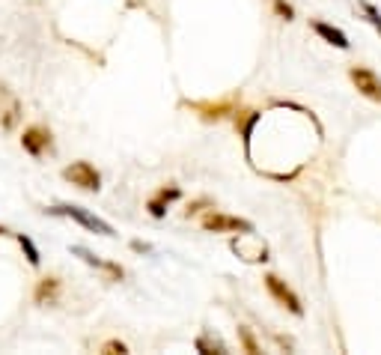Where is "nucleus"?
I'll list each match as a JSON object with an SVG mask.
<instances>
[{
  "instance_id": "obj_1",
  "label": "nucleus",
  "mask_w": 381,
  "mask_h": 355,
  "mask_svg": "<svg viewBox=\"0 0 381 355\" xmlns=\"http://www.w3.org/2000/svg\"><path fill=\"white\" fill-rule=\"evenodd\" d=\"M48 215H60V218H72L75 224H81V227H86V230H93V233H98V236H117V230L105 221V218H98L96 212H90V209H84V206H75V203H57V206H51V209H45Z\"/></svg>"
},
{
  "instance_id": "obj_2",
  "label": "nucleus",
  "mask_w": 381,
  "mask_h": 355,
  "mask_svg": "<svg viewBox=\"0 0 381 355\" xmlns=\"http://www.w3.org/2000/svg\"><path fill=\"white\" fill-rule=\"evenodd\" d=\"M200 224L206 233H253V221L238 218V215H224V212L202 215Z\"/></svg>"
},
{
  "instance_id": "obj_3",
  "label": "nucleus",
  "mask_w": 381,
  "mask_h": 355,
  "mask_svg": "<svg viewBox=\"0 0 381 355\" xmlns=\"http://www.w3.org/2000/svg\"><path fill=\"white\" fill-rule=\"evenodd\" d=\"M63 180L81 188V192H98L101 188V173L90 161H72L69 168H63Z\"/></svg>"
},
{
  "instance_id": "obj_4",
  "label": "nucleus",
  "mask_w": 381,
  "mask_h": 355,
  "mask_svg": "<svg viewBox=\"0 0 381 355\" xmlns=\"http://www.w3.org/2000/svg\"><path fill=\"white\" fill-rule=\"evenodd\" d=\"M265 289H269V296L280 304V308H286L289 313H295V316H304V304L295 296V289H292L286 281H280L277 275H265Z\"/></svg>"
},
{
  "instance_id": "obj_5",
  "label": "nucleus",
  "mask_w": 381,
  "mask_h": 355,
  "mask_svg": "<svg viewBox=\"0 0 381 355\" xmlns=\"http://www.w3.org/2000/svg\"><path fill=\"white\" fill-rule=\"evenodd\" d=\"M51 144H54V135H51V129L42 123H33L21 132V147H24V152H30L33 158H42L51 149Z\"/></svg>"
},
{
  "instance_id": "obj_6",
  "label": "nucleus",
  "mask_w": 381,
  "mask_h": 355,
  "mask_svg": "<svg viewBox=\"0 0 381 355\" xmlns=\"http://www.w3.org/2000/svg\"><path fill=\"white\" fill-rule=\"evenodd\" d=\"M349 78H351V84H354V90H358L363 99H370V101H375V105H381V78H378L373 69L351 66V69H349Z\"/></svg>"
},
{
  "instance_id": "obj_7",
  "label": "nucleus",
  "mask_w": 381,
  "mask_h": 355,
  "mask_svg": "<svg viewBox=\"0 0 381 355\" xmlns=\"http://www.w3.org/2000/svg\"><path fill=\"white\" fill-rule=\"evenodd\" d=\"M179 197H182L179 185H164V188H158V192L146 200V209H149L152 218H164V215H167V206H170V203H176Z\"/></svg>"
},
{
  "instance_id": "obj_8",
  "label": "nucleus",
  "mask_w": 381,
  "mask_h": 355,
  "mask_svg": "<svg viewBox=\"0 0 381 355\" xmlns=\"http://www.w3.org/2000/svg\"><path fill=\"white\" fill-rule=\"evenodd\" d=\"M72 254H75V257H81L84 263L96 266V269H101V272H105V275L110 278V281H122V278H125V269H122L120 263H108V260H98V257H96V254H93L90 248H84V245H72Z\"/></svg>"
},
{
  "instance_id": "obj_9",
  "label": "nucleus",
  "mask_w": 381,
  "mask_h": 355,
  "mask_svg": "<svg viewBox=\"0 0 381 355\" xmlns=\"http://www.w3.org/2000/svg\"><path fill=\"white\" fill-rule=\"evenodd\" d=\"M313 30H316V36H322L328 45H334V48H340V51H349V48H351L349 36L342 33L340 27H334V24H328V21H313Z\"/></svg>"
},
{
  "instance_id": "obj_10",
  "label": "nucleus",
  "mask_w": 381,
  "mask_h": 355,
  "mask_svg": "<svg viewBox=\"0 0 381 355\" xmlns=\"http://www.w3.org/2000/svg\"><path fill=\"white\" fill-rule=\"evenodd\" d=\"M57 296H60V278L57 275H48V278H42V281L36 284V293H33L36 304H54Z\"/></svg>"
},
{
  "instance_id": "obj_11",
  "label": "nucleus",
  "mask_w": 381,
  "mask_h": 355,
  "mask_svg": "<svg viewBox=\"0 0 381 355\" xmlns=\"http://www.w3.org/2000/svg\"><path fill=\"white\" fill-rule=\"evenodd\" d=\"M18 245H21L24 257H27V263H30V266H39V263H42V254H39V248L33 245V239H30V236L18 233Z\"/></svg>"
},
{
  "instance_id": "obj_12",
  "label": "nucleus",
  "mask_w": 381,
  "mask_h": 355,
  "mask_svg": "<svg viewBox=\"0 0 381 355\" xmlns=\"http://www.w3.org/2000/svg\"><path fill=\"white\" fill-rule=\"evenodd\" d=\"M361 9H363V21H370L373 27L381 33V9L375 4H370V0H361Z\"/></svg>"
},
{
  "instance_id": "obj_13",
  "label": "nucleus",
  "mask_w": 381,
  "mask_h": 355,
  "mask_svg": "<svg viewBox=\"0 0 381 355\" xmlns=\"http://www.w3.org/2000/svg\"><path fill=\"white\" fill-rule=\"evenodd\" d=\"M238 340H241V347H245V352H259V344H257V337L250 335V328L247 325H238Z\"/></svg>"
},
{
  "instance_id": "obj_14",
  "label": "nucleus",
  "mask_w": 381,
  "mask_h": 355,
  "mask_svg": "<svg viewBox=\"0 0 381 355\" xmlns=\"http://www.w3.org/2000/svg\"><path fill=\"white\" fill-rule=\"evenodd\" d=\"M197 349L200 352H226L221 340H209V337H197Z\"/></svg>"
},
{
  "instance_id": "obj_15",
  "label": "nucleus",
  "mask_w": 381,
  "mask_h": 355,
  "mask_svg": "<svg viewBox=\"0 0 381 355\" xmlns=\"http://www.w3.org/2000/svg\"><path fill=\"white\" fill-rule=\"evenodd\" d=\"M274 9H277V15H280V18H286V21H292V18H295V9H292V6L286 4V0H274Z\"/></svg>"
},
{
  "instance_id": "obj_16",
  "label": "nucleus",
  "mask_w": 381,
  "mask_h": 355,
  "mask_svg": "<svg viewBox=\"0 0 381 355\" xmlns=\"http://www.w3.org/2000/svg\"><path fill=\"white\" fill-rule=\"evenodd\" d=\"M101 352H108V355H113V352H129V347H125L122 340H108V344L101 347Z\"/></svg>"
},
{
  "instance_id": "obj_17",
  "label": "nucleus",
  "mask_w": 381,
  "mask_h": 355,
  "mask_svg": "<svg viewBox=\"0 0 381 355\" xmlns=\"http://www.w3.org/2000/svg\"><path fill=\"white\" fill-rule=\"evenodd\" d=\"M202 206H209V200H197V203H190V206L185 209V218H190V215H197Z\"/></svg>"
},
{
  "instance_id": "obj_18",
  "label": "nucleus",
  "mask_w": 381,
  "mask_h": 355,
  "mask_svg": "<svg viewBox=\"0 0 381 355\" xmlns=\"http://www.w3.org/2000/svg\"><path fill=\"white\" fill-rule=\"evenodd\" d=\"M131 248H134V251H143V254H146V251H152V245H146V242H137V239L131 242Z\"/></svg>"
},
{
  "instance_id": "obj_19",
  "label": "nucleus",
  "mask_w": 381,
  "mask_h": 355,
  "mask_svg": "<svg viewBox=\"0 0 381 355\" xmlns=\"http://www.w3.org/2000/svg\"><path fill=\"white\" fill-rule=\"evenodd\" d=\"M6 233H9V230H6V227H4V224H0V236H6Z\"/></svg>"
}]
</instances>
